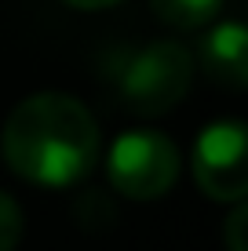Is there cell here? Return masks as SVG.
Returning <instances> with one entry per match:
<instances>
[{
    "label": "cell",
    "instance_id": "6da1fadb",
    "mask_svg": "<svg viewBox=\"0 0 248 251\" xmlns=\"http://www.w3.org/2000/svg\"><path fill=\"white\" fill-rule=\"evenodd\" d=\"M4 160L19 178L48 189L77 186L99 160V124L81 99L37 91L4 124Z\"/></svg>",
    "mask_w": 248,
    "mask_h": 251
},
{
    "label": "cell",
    "instance_id": "7a4b0ae2",
    "mask_svg": "<svg viewBox=\"0 0 248 251\" xmlns=\"http://www.w3.org/2000/svg\"><path fill=\"white\" fill-rule=\"evenodd\" d=\"M110 80L117 99L139 117H161L186 99L193 84V55L179 40H146L113 58Z\"/></svg>",
    "mask_w": 248,
    "mask_h": 251
},
{
    "label": "cell",
    "instance_id": "3957f363",
    "mask_svg": "<svg viewBox=\"0 0 248 251\" xmlns=\"http://www.w3.org/2000/svg\"><path fill=\"white\" fill-rule=\"evenodd\" d=\"M179 150L168 135L139 127V131H124L110 146L106 157V175L117 193L132 197V201H157L179 178Z\"/></svg>",
    "mask_w": 248,
    "mask_h": 251
},
{
    "label": "cell",
    "instance_id": "277c9868",
    "mask_svg": "<svg viewBox=\"0 0 248 251\" xmlns=\"http://www.w3.org/2000/svg\"><path fill=\"white\" fill-rule=\"evenodd\" d=\"M193 178L201 193L223 204H245L248 171H245V124L216 120L193 142Z\"/></svg>",
    "mask_w": 248,
    "mask_h": 251
},
{
    "label": "cell",
    "instance_id": "5b68a950",
    "mask_svg": "<svg viewBox=\"0 0 248 251\" xmlns=\"http://www.w3.org/2000/svg\"><path fill=\"white\" fill-rule=\"evenodd\" d=\"M201 66L216 84L245 88L248 84V33L241 22H219L201 44Z\"/></svg>",
    "mask_w": 248,
    "mask_h": 251
},
{
    "label": "cell",
    "instance_id": "8992f818",
    "mask_svg": "<svg viewBox=\"0 0 248 251\" xmlns=\"http://www.w3.org/2000/svg\"><path fill=\"white\" fill-rule=\"evenodd\" d=\"M150 7L172 29H201L219 15L223 0H150Z\"/></svg>",
    "mask_w": 248,
    "mask_h": 251
},
{
    "label": "cell",
    "instance_id": "52a82bcc",
    "mask_svg": "<svg viewBox=\"0 0 248 251\" xmlns=\"http://www.w3.org/2000/svg\"><path fill=\"white\" fill-rule=\"evenodd\" d=\"M77 219H81V226L99 229V226H110V222L117 219V211H113V204H110V197L88 189V193L77 197Z\"/></svg>",
    "mask_w": 248,
    "mask_h": 251
},
{
    "label": "cell",
    "instance_id": "ba28073f",
    "mask_svg": "<svg viewBox=\"0 0 248 251\" xmlns=\"http://www.w3.org/2000/svg\"><path fill=\"white\" fill-rule=\"evenodd\" d=\"M22 240V207L15 197L0 193V251H15Z\"/></svg>",
    "mask_w": 248,
    "mask_h": 251
},
{
    "label": "cell",
    "instance_id": "9c48e42d",
    "mask_svg": "<svg viewBox=\"0 0 248 251\" xmlns=\"http://www.w3.org/2000/svg\"><path fill=\"white\" fill-rule=\"evenodd\" d=\"M245 226H248V207L234 204V211H230V219H226V229H223L230 251H245Z\"/></svg>",
    "mask_w": 248,
    "mask_h": 251
},
{
    "label": "cell",
    "instance_id": "30bf717a",
    "mask_svg": "<svg viewBox=\"0 0 248 251\" xmlns=\"http://www.w3.org/2000/svg\"><path fill=\"white\" fill-rule=\"evenodd\" d=\"M70 7H81V11H95V7H110L117 4V0H66Z\"/></svg>",
    "mask_w": 248,
    "mask_h": 251
}]
</instances>
